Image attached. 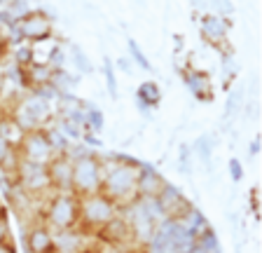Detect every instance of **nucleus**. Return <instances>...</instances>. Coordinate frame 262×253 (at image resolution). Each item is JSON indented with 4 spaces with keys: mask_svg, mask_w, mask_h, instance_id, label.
I'll list each match as a JSON object with an SVG mask.
<instances>
[{
    "mask_svg": "<svg viewBox=\"0 0 262 253\" xmlns=\"http://www.w3.org/2000/svg\"><path fill=\"white\" fill-rule=\"evenodd\" d=\"M138 162L129 157H103V190L101 193L117 204V209H124L126 204L136 199V183L141 174Z\"/></svg>",
    "mask_w": 262,
    "mask_h": 253,
    "instance_id": "nucleus-1",
    "label": "nucleus"
},
{
    "mask_svg": "<svg viewBox=\"0 0 262 253\" xmlns=\"http://www.w3.org/2000/svg\"><path fill=\"white\" fill-rule=\"evenodd\" d=\"M103 157L96 153L73 155V181L71 193L80 197H89L103 190Z\"/></svg>",
    "mask_w": 262,
    "mask_h": 253,
    "instance_id": "nucleus-2",
    "label": "nucleus"
},
{
    "mask_svg": "<svg viewBox=\"0 0 262 253\" xmlns=\"http://www.w3.org/2000/svg\"><path fill=\"white\" fill-rule=\"evenodd\" d=\"M40 220L52 232L77 230L80 220V199L73 193H52L40 211Z\"/></svg>",
    "mask_w": 262,
    "mask_h": 253,
    "instance_id": "nucleus-3",
    "label": "nucleus"
},
{
    "mask_svg": "<svg viewBox=\"0 0 262 253\" xmlns=\"http://www.w3.org/2000/svg\"><path fill=\"white\" fill-rule=\"evenodd\" d=\"M120 216L117 204L110 202L103 193L80 197V220H77V230L82 235H98L108 225L110 220Z\"/></svg>",
    "mask_w": 262,
    "mask_h": 253,
    "instance_id": "nucleus-4",
    "label": "nucleus"
},
{
    "mask_svg": "<svg viewBox=\"0 0 262 253\" xmlns=\"http://www.w3.org/2000/svg\"><path fill=\"white\" fill-rule=\"evenodd\" d=\"M10 113L14 115V120L21 124L24 132L47 129V124L52 122V115H54L49 99L42 96V94H38V92L28 94V96H24V99H16Z\"/></svg>",
    "mask_w": 262,
    "mask_h": 253,
    "instance_id": "nucleus-5",
    "label": "nucleus"
},
{
    "mask_svg": "<svg viewBox=\"0 0 262 253\" xmlns=\"http://www.w3.org/2000/svg\"><path fill=\"white\" fill-rule=\"evenodd\" d=\"M16 155H19V160L26 162V164L47 166L49 162L59 155V150L54 148L52 134H49L47 129H33V132L24 134L21 143L16 148Z\"/></svg>",
    "mask_w": 262,
    "mask_h": 253,
    "instance_id": "nucleus-6",
    "label": "nucleus"
},
{
    "mask_svg": "<svg viewBox=\"0 0 262 253\" xmlns=\"http://www.w3.org/2000/svg\"><path fill=\"white\" fill-rule=\"evenodd\" d=\"M12 26H14L16 38L28 45L45 43V40H49L52 33H54V22H52V17L42 10L24 12V14H19V19L12 22Z\"/></svg>",
    "mask_w": 262,
    "mask_h": 253,
    "instance_id": "nucleus-7",
    "label": "nucleus"
},
{
    "mask_svg": "<svg viewBox=\"0 0 262 253\" xmlns=\"http://www.w3.org/2000/svg\"><path fill=\"white\" fill-rule=\"evenodd\" d=\"M16 185L26 190L28 195L38 199L40 195H52V187H49V178H47V169L45 166H35V164H26V162L19 160L16 164Z\"/></svg>",
    "mask_w": 262,
    "mask_h": 253,
    "instance_id": "nucleus-8",
    "label": "nucleus"
},
{
    "mask_svg": "<svg viewBox=\"0 0 262 253\" xmlns=\"http://www.w3.org/2000/svg\"><path fill=\"white\" fill-rule=\"evenodd\" d=\"M155 202H157L159 211H162V216L166 220H183V218H187V214H190L192 209H194L190 204V199L180 193L178 187L171 185V183L164 185V190L155 197Z\"/></svg>",
    "mask_w": 262,
    "mask_h": 253,
    "instance_id": "nucleus-9",
    "label": "nucleus"
},
{
    "mask_svg": "<svg viewBox=\"0 0 262 253\" xmlns=\"http://www.w3.org/2000/svg\"><path fill=\"white\" fill-rule=\"evenodd\" d=\"M45 169H47L52 193H71V181H73V157L71 155L59 153Z\"/></svg>",
    "mask_w": 262,
    "mask_h": 253,
    "instance_id": "nucleus-10",
    "label": "nucleus"
},
{
    "mask_svg": "<svg viewBox=\"0 0 262 253\" xmlns=\"http://www.w3.org/2000/svg\"><path fill=\"white\" fill-rule=\"evenodd\" d=\"M199 28H202V38L211 47L223 50L225 43H227V31H229V24L223 17H218V14H204Z\"/></svg>",
    "mask_w": 262,
    "mask_h": 253,
    "instance_id": "nucleus-11",
    "label": "nucleus"
},
{
    "mask_svg": "<svg viewBox=\"0 0 262 253\" xmlns=\"http://www.w3.org/2000/svg\"><path fill=\"white\" fill-rule=\"evenodd\" d=\"M26 248H28V253H56L54 232L49 230L42 220L33 223L26 235Z\"/></svg>",
    "mask_w": 262,
    "mask_h": 253,
    "instance_id": "nucleus-12",
    "label": "nucleus"
},
{
    "mask_svg": "<svg viewBox=\"0 0 262 253\" xmlns=\"http://www.w3.org/2000/svg\"><path fill=\"white\" fill-rule=\"evenodd\" d=\"M166 178L159 174L157 169H150V166H141V174H138V183H136V197L141 199H155L166 185Z\"/></svg>",
    "mask_w": 262,
    "mask_h": 253,
    "instance_id": "nucleus-13",
    "label": "nucleus"
},
{
    "mask_svg": "<svg viewBox=\"0 0 262 253\" xmlns=\"http://www.w3.org/2000/svg\"><path fill=\"white\" fill-rule=\"evenodd\" d=\"M185 77V87L196 101H213V87H211V75L199 68H185L183 71Z\"/></svg>",
    "mask_w": 262,
    "mask_h": 253,
    "instance_id": "nucleus-14",
    "label": "nucleus"
},
{
    "mask_svg": "<svg viewBox=\"0 0 262 253\" xmlns=\"http://www.w3.org/2000/svg\"><path fill=\"white\" fill-rule=\"evenodd\" d=\"M82 232L80 230H61L54 232V248L56 253H80L84 248L82 242Z\"/></svg>",
    "mask_w": 262,
    "mask_h": 253,
    "instance_id": "nucleus-15",
    "label": "nucleus"
},
{
    "mask_svg": "<svg viewBox=\"0 0 262 253\" xmlns=\"http://www.w3.org/2000/svg\"><path fill=\"white\" fill-rule=\"evenodd\" d=\"M24 134H26V132H24L21 124L14 120V115H12V113L0 115V138H3L7 145H12V148H19Z\"/></svg>",
    "mask_w": 262,
    "mask_h": 253,
    "instance_id": "nucleus-16",
    "label": "nucleus"
},
{
    "mask_svg": "<svg viewBox=\"0 0 262 253\" xmlns=\"http://www.w3.org/2000/svg\"><path fill=\"white\" fill-rule=\"evenodd\" d=\"M136 99H138V106H141L143 110L157 108L159 101H162V92H159L157 82H152V80L141 82V87H138V92H136Z\"/></svg>",
    "mask_w": 262,
    "mask_h": 253,
    "instance_id": "nucleus-17",
    "label": "nucleus"
},
{
    "mask_svg": "<svg viewBox=\"0 0 262 253\" xmlns=\"http://www.w3.org/2000/svg\"><path fill=\"white\" fill-rule=\"evenodd\" d=\"M71 54H73V64L77 66L80 73H92L94 71V66L89 64V59L84 56V52H82L77 45H71Z\"/></svg>",
    "mask_w": 262,
    "mask_h": 253,
    "instance_id": "nucleus-18",
    "label": "nucleus"
},
{
    "mask_svg": "<svg viewBox=\"0 0 262 253\" xmlns=\"http://www.w3.org/2000/svg\"><path fill=\"white\" fill-rule=\"evenodd\" d=\"M241 108V89H234V92L229 94V99H227V103H225V117H232L236 113V110Z\"/></svg>",
    "mask_w": 262,
    "mask_h": 253,
    "instance_id": "nucleus-19",
    "label": "nucleus"
},
{
    "mask_svg": "<svg viewBox=\"0 0 262 253\" xmlns=\"http://www.w3.org/2000/svg\"><path fill=\"white\" fill-rule=\"evenodd\" d=\"M129 52H131V56H134V61H136L141 68H145V71H150V64H147V59H145V54L141 52V47H138V43H134V40H129Z\"/></svg>",
    "mask_w": 262,
    "mask_h": 253,
    "instance_id": "nucleus-20",
    "label": "nucleus"
},
{
    "mask_svg": "<svg viewBox=\"0 0 262 253\" xmlns=\"http://www.w3.org/2000/svg\"><path fill=\"white\" fill-rule=\"evenodd\" d=\"M103 71H105V80H108V92L113 99H117V85H115V75H113V64L105 59L103 64Z\"/></svg>",
    "mask_w": 262,
    "mask_h": 253,
    "instance_id": "nucleus-21",
    "label": "nucleus"
},
{
    "mask_svg": "<svg viewBox=\"0 0 262 253\" xmlns=\"http://www.w3.org/2000/svg\"><path fill=\"white\" fill-rule=\"evenodd\" d=\"M229 166V176H232V181H241L244 178V166H241V162L236 160V157H232V160L227 162Z\"/></svg>",
    "mask_w": 262,
    "mask_h": 253,
    "instance_id": "nucleus-22",
    "label": "nucleus"
},
{
    "mask_svg": "<svg viewBox=\"0 0 262 253\" xmlns=\"http://www.w3.org/2000/svg\"><path fill=\"white\" fill-rule=\"evenodd\" d=\"M196 150H199V157H202L204 162H208V157H211V143H208L206 136H202L196 141Z\"/></svg>",
    "mask_w": 262,
    "mask_h": 253,
    "instance_id": "nucleus-23",
    "label": "nucleus"
},
{
    "mask_svg": "<svg viewBox=\"0 0 262 253\" xmlns=\"http://www.w3.org/2000/svg\"><path fill=\"white\" fill-rule=\"evenodd\" d=\"M208 3H213V5L218 7L220 12H225V14H232V12H234V7H232V0H208Z\"/></svg>",
    "mask_w": 262,
    "mask_h": 253,
    "instance_id": "nucleus-24",
    "label": "nucleus"
},
{
    "mask_svg": "<svg viewBox=\"0 0 262 253\" xmlns=\"http://www.w3.org/2000/svg\"><path fill=\"white\" fill-rule=\"evenodd\" d=\"M7 47H10V40L0 38V66H3V64H5V59H7Z\"/></svg>",
    "mask_w": 262,
    "mask_h": 253,
    "instance_id": "nucleus-25",
    "label": "nucleus"
},
{
    "mask_svg": "<svg viewBox=\"0 0 262 253\" xmlns=\"http://www.w3.org/2000/svg\"><path fill=\"white\" fill-rule=\"evenodd\" d=\"M0 253H16L14 244L10 242V237H7V239H0Z\"/></svg>",
    "mask_w": 262,
    "mask_h": 253,
    "instance_id": "nucleus-26",
    "label": "nucleus"
},
{
    "mask_svg": "<svg viewBox=\"0 0 262 253\" xmlns=\"http://www.w3.org/2000/svg\"><path fill=\"white\" fill-rule=\"evenodd\" d=\"M257 150H260V143H257V141H255V143L251 145V153H253V155H257Z\"/></svg>",
    "mask_w": 262,
    "mask_h": 253,
    "instance_id": "nucleus-27",
    "label": "nucleus"
},
{
    "mask_svg": "<svg viewBox=\"0 0 262 253\" xmlns=\"http://www.w3.org/2000/svg\"><path fill=\"white\" fill-rule=\"evenodd\" d=\"M190 253H204V251H202V248H196V246H194V248H192Z\"/></svg>",
    "mask_w": 262,
    "mask_h": 253,
    "instance_id": "nucleus-28",
    "label": "nucleus"
},
{
    "mask_svg": "<svg viewBox=\"0 0 262 253\" xmlns=\"http://www.w3.org/2000/svg\"><path fill=\"white\" fill-rule=\"evenodd\" d=\"M80 253H94V251H87V248H82V251Z\"/></svg>",
    "mask_w": 262,
    "mask_h": 253,
    "instance_id": "nucleus-29",
    "label": "nucleus"
},
{
    "mask_svg": "<svg viewBox=\"0 0 262 253\" xmlns=\"http://www.w3.org/2000/svg\"><path fill=\"white\" fill-rule=\"evenodd\" d=\"M3 216H5V214H3V206H0V218H3Z\"/></svg>",
    "mask_w": 262,
    "mask_h": 253,
    "instance_id": "nucleus-30",
    "label": "nucleus"
}]
</instances>
